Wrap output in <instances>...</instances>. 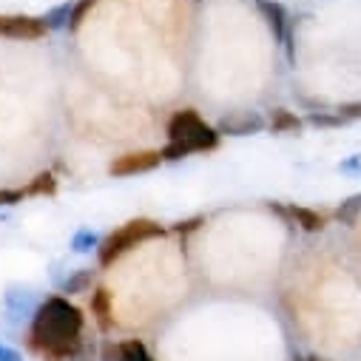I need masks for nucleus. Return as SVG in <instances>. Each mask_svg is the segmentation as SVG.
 I'll return each instance as SVG.
<instances>
[{
  "label": "nucleus",
  "instance_id": "f257e3e1",
  "mask_svg": "<svg viewBox=\"0 0 361 361\" xmlns=\"http://www.w3.org/2000/svg\"><path fill=\"white\" fill-rule=\"evenodd\" d=\"M82 310L66 296H49L37 305L32 316L29 341L49 361H68L80 350L82 338Z\"/></svg>",
  "mask_w": 361,
  "mask_h": 361
},
{
  "label": "nucleus",
  "instance_id": "f03ea898",
  "mask_svg": "<svg viewBox=\"0 0 361 361\" xmlns=\"http://www.w3.org/2000/svg\"><path fill=\"white\" fill-rule=\"evenodd\" d=\"M168 142L183 145L188 154L214 151L219 145V131L214 126H208L197 109H183L168 123Z\"/></svg>",
  "mask_w": 361,
  "mask_h": 361
},
{
  "label": "nucleus",
  "instance_id": "7ed1b4c3",
  "mask_svg": "<svg viewBox=\"0 0 361 361\" xmlns=\"http://www.w3.org/2000/svg\"><path fill=\"white\" fill-rule=\"evenodd\" d=\"M165 228L154 219H128L126 225H120L117 231H111L100 247H97V262L103 267H111L123 253H128L131 247H137L140 242H148V239H157L162 236Z\"/></svg>",
  "mask_w": 361,
  "mask_h": 361
},
{
  "label": "nucleus",
  "instance_id": "20e7f679",
  "mask_svg": "<svg viewBox=\"0 0 361 361\" xmlns=\"http://www.w3.org/2000/svg\"><path fill=\"white\" fill-rule=\"evenodd\" d=\"M267 128V120L262 117V111H253V109H236V111H228L219 123H216V131L219 137H253L259 131Z\"/></svg>",
  "mask_w": 361,
  "mask_h": 361
},
{
  "label": "nucleus",
  "instance_id": "39448f33",
  "mask_svg": "<svg viewBox=\"0 0 361 361\" xmlns=\"http://www.w3.org/2000/svg\"><path fill=\"white\" fill-rule=\"evenodd\" d=\"M162 165V154L159 151H128L120 154L109 162V173L123 179V176H137V173H148L154 168Z\"/></svg>",
  "mask_w": 361,
  "mask_h": 361
},
{
  "label": "nucleus",
  "instance_id": "423d86ee",
  "mask_svg": "<svg viewBox=\"0 0 361 361\" xmlns=\"http://www.w3.org/2000/svg\"><path fill=\"white\" fill-rule=\"evenodd\" d=\"M256 9L264 18L267 29L274 32V40L282 43V46H288V57L293 60V49H290V35L293 32H290V15H288V9L279 4V0H256Z\"/></svg>",
  "mask_w": 361,
  "mask_h": 361
},
{
  "label": "nucleus",
  "instance_id": "0eeeda50",
  "mask_svg": "<svg viewBox=\"0 0 361 361\" xmlns=\"http://www.w3.org/2000/svg\"><path fill=\"white\" fill-rule=\"evenodd\" d=\"M274 214H279L282 219H288L293 228H302L305 233H319L324 231V216L313 208H305V205H282V202H270L267 205Z\"/></svg>",
  "mask_w": 361,
  "mask_h": 361
},
{
  "label": "nucleus",
  "instance_id": "6e6552de",
  "mask_svg": "<svg viewBox=\"0 0 361 361\" xmlns=\"http://www.w3.org/2000/svg\"><path fill=\"white\" fill-rule=\"evenodd\" d=\"M4 302H6V313H9V319H29V316H35V310H37V296H35V290L32 288H20V285H12L9 290H6V296H4Z\"/></svg>",
  "mask_w": 361,
  "mask_h": 361
},
{
  "label": "nucleus",
  "instance_id": "1a4fd4ad",
  "mask_svg": "<svg viewBox=\"0 0 361 361\" xmlns=\"http://www.w3.org/2000/svg\"><path fill=\"white\" fill-rule=\"evenodd\" d=\"M4 35L15 40H40L46 35V26L40 18L15 15V18H4Z\"/></svg>",
  "mask_w": 361,
  "mask_h": 361
},
{
  "label": "nucleus",
  "instance_id": "9d476101",
  "mask_svg": "<svg viewBox=\"0 0 361 361\" xmlns=\"http://www.w3.org/2000/svg\"><path fill=\"white\" fill-rule=\"evenodd\" d=\"M103 361H154V355L140 338H126L120 344H106Z\"/></svg>",
  "mask_w": 361,
  "mask_h": 361
},
{
  "label": "nucleus",
  "instance_id": "9b49d317",
  "mask_svg": "<svg viewBox=\"0 0 361 361\" xmlns=\"http://www.w3.org/2000/svg\"><path fill=\"white\" fill-rule=\"evenodd\" d=\"M267 128L274 134H299L305 128V120L290 109H274L267 117Z\"/></svg>",
  "mask_w": 361,
  "mask_h": 361
},
{
  "label": "nucleus",
  "instance_id": "f8f14e48",
  "mask_svg": "<svg viewBox=\"0 0 361 361\" xmlns=\"http://www.w3.org/2000/svg\"><path fill=\"white\" fill-rule=\"evenodd\" d=\"M92 282H94V270L92 267H80V270H74L71 276H66L60 282V290L68 293V296H77V293H85L88 288H92Z\"/></svg>",
  "mask_w": 361,
  "mask_h": 361
},
{
  "label": "nucleus",
  "instance_id": "ddd939ff",
  "mask_svg": "<svg viewBox=\"0 0 361 361\" xmlns=\"http://www.w3.org/2000/svg\"><path fill=\"white\" fill-rule=\"evenodd\" d=\"M71 6L74 4H60V6H54V9H49L40 20H43V26H46V32H60V29H68V20H71Z\"/></svg>",
  "mask_w": 361,
  "mask_h": 361
},
{
  "label": "nucleus",
  "instance_id": "4468645a",
  "mask_svg": "<svg viewBox=\"0 0 361 361\" xmlns=\"http://www.w3.org/2000/svg\"><path fill=\"white\" fill-rule=\"evenodd\" d=\"M358 216H361V191L353 194V197H347V200L336 208V222H338V225L353 228V225L358 222Z\"/></svg>",
  "mask_w": 361,
  "mask_h": 361
},
{
  "label": "nucleus",
  "instance_id": "2eb2a0df",
  "mask_svg": "<svg viewBox=\"0 0 361 361\" xmlns=\"http://www.w3.org/2000/svg\"><path fill=\"white\" fill-rule=\"evenodd\" d=\"M54 191H57V179L51 171H40L26 185V197H51Z\"/></svg>",
  "mask_w": 361,
  "mask_h": 361
},
{
  "label": "nucleus",
  "instance_id": "dca6fc26",
  "mask_svg": "<svg viewBox=\"0 0 361 361\" xmlns=\"http://www.w3.org/2000/svg\"><path fill=\"white\" fill-rule=\"evenodd\" d=\"M100 236L92 231V228H80L74 236H71V250L74 253H92V250H97L100 247Z\"/></svg>",
  "mask_w": 361,
  "mask_h": 361
},
{
  "label": "nucleus",
  "instance_id": "f3484780",
  "mask_svg": "<svg viewBox=\"0 0 361 361\" xmlns=\"http://www.w3.org/2000/svg\"><path fill=\"white\" fill-rule=\"evenodd\" d=\"M109 305H111V296H109V290L106 288H97L94 293H92V310L97 313V322H100V327H109L111 324V310H109Z\"/></svg>",
  "mask_w": 361,
  "mask_h": 361
},
{
  "label": "nucleus",
  "instance_id": "a211bd4d",
  "mask_svg": "<svg viewBox=\"0 0 361 361\" xmlns=\"http://www.w3.org/2000/svg\"><path fill=\"white\" fill-rule=\"evenodd\" d=\"M307 123L316 126V128H341L347 120L338 111H310L307 114Z\"/></svg>",
  "mask_w": 361,
  "mask_h": 361
},
{
  "label": "nucleus",
  "instance_id": "6ab92c4d",
  "mask_svg": "<svg viewBox=\"0 0 361 361\" xmlns=\"http://www.w3.org/2000/svg\"><path fill=\"white\" fill-rule=\"evenodd\" d=\"M100 4V0H77V4L71 6V20H68V32H77L82 26V20L88 18V12H92L94 6Z\"/></svg>",
  "mask_w": 361,
  "mask_h": 361
},
{
  "label": "nucleus",
  "instance_id": "aec40b11",
  "mask_svg": "<svg viewBox=\"0 0 361 361\" xmlns=\"http://www.w3.org/2000/svg\"><path fill=\"white\" fill-rule=\"evenodd\" d=\"M26 200V188H0V208H12Z\"/></svg>",
  "mask_w": 361,
  "mask_h": 361
},
{
  "label": "nucleus",
  "instance_id": "412c9836",
  "mask_svg": "<svg viewBox=\"0 0 361 361\" xmlns=\"http://www.w3.org/2000/svg\"><path fill=\"white\" fill-rule=\"evenodd\" d=\"M159 154H162V162H179V159L191 157V154H188L183 145H176V142H168V145H165Z\"/></svg>",
  "mask_w": 361,
  "mask_h": 361
},
{
  "label": "nucleus",
  "instance_id": "4be33fe9",
  "mask_svg": "<svg viewBox=\"0 0 361 361\" xmlns=\"http://www.w3.org/2000/svg\"><path fill=\"white\" fill-rule=\"evenodd\" d=\"M338 171L341 173H361V151L353 154V157H347V159H341L338 162Z\"/></svg>",
  "mask_w": 361,
  "mask_h": 361
},
{
  "label": "nucleus",
  "instance_id": "5701e85b",
  "mask_svg": "<svg viewBox=\"0 0 361 361\" xmlns=\"http://www.w3.org/2000/svg\"><path fill=\"white\" fill-rule=\"evenodd\" d=\"M344 120H361V100H355V103H347V106H338L336 109Z\"/></svg>",
  "mask_w": 361,
  "mask_h": 361
},
{
  "label": "nucleus",
  "instance_id": "b1692460",
  "mask_svg": "<svg viewBox=\"0 0 361 361\" xmlns=\"http://www.w3.org/2000/svg\"><path fill=\"white\" fill-rule=\"evenodd\" d=\"M0 361H23V353L0 341Z\"/></svg>",
  "mask_w": 361,
  "mask_h": 361
},
{
  "label": "nucleus",
  "instance_id": "393cba45",
  "mask_svg": "<svg viewBox=\"0 0 361 361\" xmlns=\"http://www.w3.org/2000/svg\"><path fill=\"white\" fill-rule=\"evenodd\" d=\"M293 361H327V358H322V355H296Z\"/></svg>",
  "mask_w": 361,
  "mask_h": 361
},
{
  "label": "nucleus",
  "instance_id": "a878e982",
  "mask_svg": "<svg viewBox=\"0 0 361 361\" xmlns=\"http://www.w3.org/2000/svg\"><path fill=\"white\" fill-rule=\"evenodd\" d=\"M0 35H4V18H0Z\"/></svg>",
  "mask_w": 361,
  "mask_h": 361
}]
</instances>
